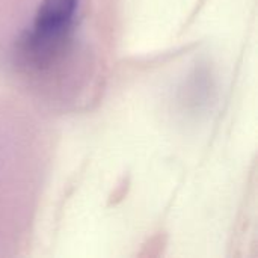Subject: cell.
Listing matches in <instances>:
<instances>
[{
	"mask_svg": "<svg viewBox=\"0 0 258 258\" xmlns=\"http://www.w3.org/2000/svg\"><path fill=\"white\" fill-rule=\"evenodd\" d=\"M79 12L80 0H41L17 39V63L33 74H45L60 65L74 42Z\"/></svg>",
	"mask_w": 258,
	"mask_h": 258,
	"instance_id": "1",
	"label": "cell"
}]
</instances>
